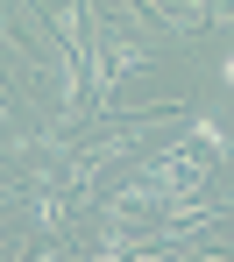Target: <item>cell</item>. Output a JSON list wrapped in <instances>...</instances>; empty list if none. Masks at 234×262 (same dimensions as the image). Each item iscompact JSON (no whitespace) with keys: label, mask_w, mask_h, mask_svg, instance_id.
Listing matches in <instances>:
<instances>
[{"label":"cell","mask_w":234,"mask_h":262,"mask_svg":"<svg viewBox=\"0 0 234 262\" xmlns=\"http://www.w3.org/2000/svg\"><path fill=\"white\" fill-rule=\"evenodd\" d=\"M99 43H107L114 78H121V71H149V64H156V50H149V43H128V36H99Z\"/></svg>","instance_id":"obj_1"},{"label":"cell","mask_w":234,"mask_h":262,"mask_svg":"<svg viewBox=\"0 0 234 262\" xmlns=\"http://www.w3.org/2000/svg\"><path fill=\"white\" fill-rule=\"evenodd\" d=\"M192 135H199V149H206V156H213V163H220V156H234V135L220 128V121H213V114H192Z\"/></svg>","instance_id":"obj_2"},{"label":"cell","mask_w":234,"mask_h":262,"mask_svg":"<svg viewBox=\"0 0 234 262\" xmlns=\"http://www.w3.org/2000/svg\"><path fill=\"white\" fill-rule=\"evenodd\" d=\"M220 85H234V50H227V57H220Z\"/></svg>","instance_id":"obj_3"}]
</instances>
